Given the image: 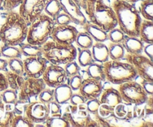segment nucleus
Wrapping results in <instances>:
<instances>
[{
  "label": "nucleus",
  "mask_w": 153,
  "mask_h": 127,
  "mask_svg": "<svg viewBox=\"0 0 153 127\" xmlns=\"http://www.w3.org/2000/svg\"><path fill=\"white\" fill-rule=\"evenodd\" d=\"M111 6L116 14L118 27L126 35L138 37L143 19L137 7L125 0H114Z\"/></svg>",
  "instance_id": "obj_1"
},
{
  "label": "nucleus",
  "mask_w": 153,
  "mask_h": 127,
  "mask_svg": "<svg viewBox=\"0 0 153 127\" xmlns=\"http://www.w3.org/2000/svg\"><path fill=\"white\" fill-rule=\"evenodd\" d=\"M85 11L89 22L107 32L117 26L116 14L110 0H87Z\"/></svg>",
  "instance_id": "obj_2"
},
{
  "label": "nucleus",
  "mask_w": 153,
  "mask_h": 127,
  "mask_svg": "<svg viewBox=\"0 0 153 127\" xmlns=\"http://www.w3.org/2000/svg\"><path fill=\"white\" fill-rule=\"evenodd\" d=\"M28 28V24L18 12H8L5 21L0 26V41L10 46H17L25 40Z\"/></svg>",
  "instance_id": "obj_3"
},
{
  "label": "nucleus",
  "mask_w": 153,
  "mask_h": 127,
  "mask_svg": "<svg viewBox=\"0 0 153 127\" xmlns=\"http://www.w3.org/2000/svg\"><path fill=\"white\" fill-rule=\"evenodd\" d=\"M42 56L44 57L49 64L64 65L76 59L77 48L73 44H60L50 40L42 45Z\"/></svg>",
  "instance_id": "obj_4"
},
{
  "label": "nucleus",
  "mask_w": 153,
  "mask_h": 127,
  "mask_svg": "<svg viewBox=\"0 0 153 127\" xmlns=\"http://www.w3.org/2000/svg\"><path fill=\"white\" fill-rule=\"evenodd\" d=\"M106 82L119 85L124 82L136 80L138 78L134 67L129 63L122 61H108L103 64Z\"/></svg>",
  "instance_id": "obj_5"
},
{
  "label": "nucleus",
  "mask_w": 153,
  "mask_h": 127,
  "mask_svg": "<svg viewBox=\"0 0 153 127\" xmlns=\"http://www.w3.org/2000/svg\"><path fill=\"white\" fill-rule=\"evenodd\" d=\"M55 25L53 19L43 12L28 25L25 40L30 44L42 46L49 40Z\"/></svg>",
  "instance_id": "obj_6"
},
{
  "label": "nucleus",
  "mask_w": 153,
  "mask_h": 127,
  "mask_svg": "<svg viewBox=\"0 0 153 127\" xmlns=\"http://www.w3.org/2000/svg\"><path fill=\"white\" fill-rule=\"evenodd\" d=\"M63 117L67 119L70 127H93L98 126L97 123L88 113L86 105H69L63 113Z\"/></svg>",
  "instance_id": "obj_7"
},
{
  "label": "nucleus",
  "mask_w": 153,
  "mask_h": 127,
  "mask_svg": "<svg viewBox=\"0 0 153 127\" xmlns=\"http://www.w3.org/2000/svg\"><path fill=\"white\" fill-rule=\"evenodd\" d=\"M118 91L120 93L123 102L140 106L145 104L147 100L148 95L143 89L141 85L135 80L119 85Z\"/></svg>",
  "instance_id": "obj_8"
},
{
  "label": "nucleus",
  "mask_w": 153,
  "mask_h": 127,
  "mask_svg": "<svg viewBox=\"0 0 153 127\" xmlns=\"http://www.w3.org/2000/svg\"><path fill=\"white\" fill-rule=\"evenodd\" d=\"M46 87L42 78L25 77L22 87L18 91V102L30 103L37 100L39 94Z\"/></svg>",
  "instance_id": "obj_9"
},
{
  "label": "nucleus",
  "mask_w": 153,
  "mask_h": 127,
  "mask_svg": "<svg viewBox=\"0 0 153 127\" xmlns=\"http://www.w3.org/2000/svg\"><path fill=\"white\" fill-rule=\"evenodd\" d=\"M123 61L131 64L136 70L138 77L153 82V61L141 54L127 53Z\"/></svg>",
  "instance_id": "obj_10"
},
{
  "label": "nucleus",
  "mask_w": 153,
  "mask_h": 127,
  "mask_svg": "<svg viewBox=\"0 0 153 127\" xmlns=\"http://www.w3.org/2000/svg\"><path fill=\"white\" fill-rule=\"evenodd\" d=\"M78 33L79 31L77 28L70 24L61 25H55L49 39L60 44L71 45L76 41Z\"/></svg>",
  "instance_id": "obj_11"
},
{
  "label": "nucleus",
  "mask_w": 153,
  "mask_h": 127,
  "mask_svg": "<svg viewBox=\"0 0 153 127\" xmlns=\"http://www.w3.org/2000/svg\"><path fill=\"white\" fill-rule=\"evenodd\" d=\"M47 1L48 0H24L19 5L18 13L29 25L40 13H43Z\"/></svg>",
  "instance_id": "obj_12"
},
{
  "label": "nucleus",
  "mask_w": 153,
  "mask_h": 127,
  "mask_svg": "<svg viewBox=\"0 0 153 127\" xmlns=\"http://www.w3.org/2000/svg\"><path fill=\"white\" fill-rule=\"evenodd\" d=\"M41 78L46 86L52 88L65 83L67 79L64 67L53 64H48Z\"/></svg>",
  "instance_id": "obj_13"
},
{
  "label": "nucleus",
  "mask_w": 153,
  "mask_h": 127,
  "mask_svg": "<svg viewBox=\"0 0 153 127\" xmlns=\"http://www.w3.org/2000/svg\"><path fill=\"white\" fill-rule=\"evenodd\" d=\"M23 61L24 70L25 76L29 78H41L46 70V67L49 64V61L43 56L25 57Z\"/></svg>",
  "instance_id": "obj_14"
},
{
  "label": "nucleus",
  "mask_w": 153,
  "mask_h": 127,
  "mask_svg": "<svg viewBox=\"0 0 153 127\" xmlns=\"http://www.w3.org/2000/svg\"><path fill=\"white\" fill-rule=\"evenodd\" d=\"M23 114L33 123H43L49 117V111L47 105L36 100L27 103Z\"/></svg>",
  "instance_id": "obj_15"
},
{
  "label": "nucleus",
  "mask_w": 153,
  "mask_h": 127,
  "mask_svg": "<svg viewBox=\"0 0 153 127\" xmlns=\"http://www.w3.org/2000/svg\"><path fill=\"white\" fill-rule=\"evenodd\" d=\"M62 11L67 13L71 18L73 23L76 25H85L88 22V19L84 14L82 8L73 0H59Z\"/></svg>",
  "instance_id": "obj_16"
},
{
  "label": "nucleus",
  "mask_w": 153,
  "mask_h": 127,
  "mask_svg": "<svg viewBox=\"0 0 153 127\" xmlns=\"http://www.w3.org/2000/svg\"><path fill=\"white\" fill-rule=\"evenodd\" d=\"M102 90V82L88 77L83 79L78 91L87 100H88L94 98H100Z\"/></svg>",
  "instance_id": "obj_17"
},
{
  "label": "nucleus",
  "mask_w": 153,
  "mask_h": 127,
  "mask_svg": "<svg viewBox=\"0 0 153 127\" xmlns=\"http://www.w3.org/2000/svg\"><path fill=\"white\" fill-rule=\"evenodd\" d=\"M100 100L102 104H105L113 108L120 103L123 102L120 91L112 87H108L102 90Z\"/></svg>",
  "instance_id": "obj_18"
},
{
  "label": "nucleus",
  "mask_w": 153,
  "mask_h": 127,
  "mask_svg": "<svg viewBox=\"0 0 153 127\" xmlns=\"http://www.w3.org/2000/svg\"><path fill=\"white\" fill-rule=\"evenodd\" d=\"M135 106L126 102L118 104L114 108V114L117 119L129 121L135 117Z\"/></svg>",
  "instance_id": "obj_19"
},
{
  "label": "nucleus",
  "mask_w": 153,
  "mask_h": 127,
  "mask_svg": "<svg viewBox=\"0 0 153 127\" xmlns=\"http://www.w3.org/2000/svg\"><path fill=\"white\" fill-rule=\"evenodd\" d=\"M121 43L127 53L141 54L143 52L144 43L140 40L139 37L125 34Z\"/></svg>",
  "instance_id": "obj_20"
},
{
  "label": "nucleus",
  "mask_w": 153,
  "mask_h": 127,
  "mask_svg": "<svg viewBox=\"0 0 153 127\" xmlns=\"http://www.w3.org/2000/svg\"><path fill=\"white\" fill-rule=\"evenodd\" d=\"M82 27L84 29V31L88 33L92 37L94 41L104 43V42L108 40L107 31H104L101 28H100L98 25L93 24L92 22H89L88 20Z\"/></svg>",
  "instance_id": "obj_21"
},
{
  "label": "nucleus",
  "mask_w": 153,
  "mask_h": 127,
  "mask_svg": "<svg viewBox=\"0 0 153 127\" xmlns=\"http://www.w3.org/2000/svg\"><path fill=\"white\" fill-rule=\"evenodd\" d=\"M73 91L67 83L61 84L54 88V100L60 105H65L69 102Z\"/></svg>",
  "instance_id": "obj_22"
},
{
  "label": "nucleus",
  "mask_w": 153,
  "mask_h": 127,
  "mask_svg": "<svg viewBox=\"0 0 153 127\" xmlns=\"http://www.w3.org/2000/svg\"><path fill=\"white\" fill-rule=\"evenodd\" d=\"M95 62L104 64L109 60L108 48L104 43L96 42L91 49Z\"/></svg>",
  "instance_id": "obj_23"
},
{
  "label": "nucleus",
  "mask_w": 153,
  "mask_h": 127,
  "mask_svg": "<svg viewBox=\"0 0 153 127\" xmlns=\"http://www.w3.org/2000/svg\"><path fill=\"white\" fill-rule=\"evenodd\" d=\"M138 37L143 43H153V21L142 20Z\"/></svg>",
  "instance_id": "obj_24"
},
{
  "label": "nucleus",
  "mask_w": 153,
  "mask_h": 127,
  "mask_svg": "<svg viewBox=\"0 0 153 127\" xmlns=\"http://www.w3.org/2000/svg\"><path fill=\"white\" fill-rule=\"evenodd\" d=\"M85 71L89 78L101 81V82H106L103 64L98 62L93 63L91 65L87 67V70Z\"/></svg>",
  "instance_id": "obj_25"
},
{
  "label": "nucleus",
  "mask_w": 153,
  "mask_h": 127,
  "mask_svg": "<svg viewBox=\"0 0 153 127\" xmlns=\"http://www.w3.org/2000/svg\"><path fill=\"white\" fill-rule=\"evenodd\" d=\"M22 56L34 57L42 55V46L30 44L28 43H20L17 45Z\"/></svg>",
  "instance_id": "obj_26"
},
{
  "label": "nucleus",
  "mask_w": 153,
  "mask_h": 127,
  "mask_svg": "<svg viewBox=\"0 0 153 127\" xmlns=\"http://www.w3.org/2000/svg\"><path fill=\"white\" fill-rule=\"evenodd\" d=\"M76 58H78V64L81 67H87L95 62L91 49H81L78 47Z\"/></svg>",
  "instance_id": "obj_27"
},
{
  "label": "nucleus",
  "mask_w": 153,
  "mask_h": 127,
  "mask_svg": "<svg viewBox=\"0 0 153 127\" xmlns=\"http://www.w3.org/2000/svg\"><path fill=\"white\" fill-rule=\"evenodd\" d=\"M4 73L5 75L6 78H7L8 88L15 90L18 92L21 87H22L26 76H19V75L10 71L9 70L7 71L4 72Z\"/></svg>",
  "instance_id": "obj_28"
},
{
  "label": "nucleus",
  "mask_w": 153,
  "mask_h": 127,
  "mask_svg": "<svg viewBox=\"0 0 153 127\" xmlns=\"http://www.w3.org/2000/svg\"><path fill=\"white\" fill-rule=\"evenodd\" d=\"M108 48L109 58L112 61H122L126 55V50L122 43H111Z\"/></svg>",
  "instance_id": "obj_29"
},
{
  "label": "nucleus",
  "mask_w": 153,
  "mask_h": 127,
  "mask_svg": "<svg viewBox=\"0 0 153 127\" xmlns=\"http://www.w3.org/2000/svg\"><path fill=\"white\" fill-rule=\"evenodd\" d=\"M62 11L59 0H48L43 8V12L52 19H55Z\"/></svg>",
  "instance_id": "obj_30"
},
{
  "label": "nucleus",
  "mask_w": 153,
  "mask_h": 127,
  "mask_svg": "<svg viewBox=\"0 0 153 127\" xmlns=\"http://www.w3.org/2000/svg\"><path fill=\"white\" fill-rule=\"evenodd\" d=\"M1 57H4L6 59L19 58H22V54L17 46H10V45L2 43L0 46Z\"/></svg>",
  "instance_id": "obj_31"
},
{
  "label": "nucleus",
  "mask_w": 153,
  "mask_h": 127,
  "mask_svg": "<svg viewBox=\"0 0 153 127\" xmlns=\"http://www.w3.org/2000/svg\"><path fill=\"white\" fill-rule=\"evenodd\" d=\"M75 43L77 47L81 49H91L94 45V40L85 31H79Z\"/></svg>",
  "instance_id": "obj_32"
},
{
  "label": "nucleus",
  "mask_w": 153,
  "mask_h": 127,
  "mask_svg": "<svg viewBox=\"0 0 153 127\" xmlns=\"http://www.w3.org/2000/svg\"><path fill=\"white\" fill-rule=\"evenodd\" d=\"M138 11L144 19L153 21V1L143 0L139 6Z\"/></svg>",
  "instance_id": "obj_33"
},
{
  "label": "nucleus",
  "mask_w": 153,
  "mask_h": 127,
  "mask_svg": "<svg viewBox=\"0 0 153 127\" xmlns=\"http://www.w3.org/2000/svg\"><path fill=\"white\" fill-rule=\"evenodd\" d=\"M7 68L10 71L13 72L19 76H25L23 61L22 60V58H14L7 59Z\"/></svg>",
  "instance_id": "obj_34"
},
{
  "label": "nucleus",
  "mask_w": 153,
  "mask_h": 127,
  "mask_svg": "<svg viewBox=\"0 0 153 127\" xmlns=\"http://www.w3.org/2000/svg\"><path fill=\"white\" fill-rule=\"evenodd\" d=\"M13 115V112L6 109L4 103L0 102V127H10Z\"/></svg>",
  "instance_id": "obj_35"
},
{
  "label": "nucleus",
  "mask_w": 153,
  "mask_h": 127,
  "mask_svg": "<svg viewBox=\"0 0 153 127\" xmlns=\"http://www.w3.org/2000/svg\"><path fill=\"white\" fill-rule=\"evenodd\" d=\"M43 123L45 125V127H70L68 121L63 116H49Z\"/></svg>",
  "instance_id": "obj_36"
},
{
  "label": "nucleus",
  "mask_w": 153,
  "mask_h": 127,
  "mask_svg": "<svg viewBox=\"0 0 153 127\" xmlns=\"http://www.w3.org/2000/svg\"><path fill=\"white\" fill-rule=\"evenodd\" d=\"M98 114L102 117L104 118L105 120H107L111 126V123H113V120H117L114 114V108H113L111 107H109V106L106 105L105 104H101L100 108H99Z\"/></svg>",
  "instance_id": "obj_37"
},
{
  "label": "nucleus",
  "mask_w": 153,
  "mask_h": 127,
  "mask_svg": "<svg viewBox=\"0 0 153 127\" xmlns=\"http://www.w3.org/2000/svg\"><path fill=\"white\" fill-rule=\"evenodd\" d=\"M34 127V123L24 114H14L10 123V127Z\"/></svg>",
  "instance_id": "obj_38"
},
{
  "label": "nucleus",
  "mask_w": 153,
  "mask_h": 127,
  "mask_svg": "<svg viewBox=\"0 0 153 127\" xmlns=\"http://www.w3.org/2000/svg\"><path fill=\"white\" fill-rule=\"evenodd\" d=\"M1 101L4 104H15L18 101V92L11 88H7L1 92Z\"/></svg>",
  "instance_id": "obj_39"
},
{
  "label": "nucleus",
  "mask_w": 153,
  "mask_h": 127,
  "mask_svg": "<svg viewBox=\"0 0 153 127\" xmlns=\"http://www.w3.org/2000/svg\"><path fill=\"white\" fill-rule=\"evenodd\" d=\"M37 100L43 104H49L50 102L54 100V88L46 86L41 92L39 94Z\"/></svg>",
  "instance_id": "obj_40"
},
{
  "label": "nucleus",
  "mask_w": 153,
  "mask_h": 127,
  "mask_svg": "<svg viewBox=\"0 0 153 127\" xmlns=\"http://www.w3.org/2000/svg\"><path fill=\"white\" fill-rule=\"evenodd\" d=\"M125 34L123 33V31L120 29V28L117 26L114 28L113 29L110 30V31L108 32V40H110L111 43H122L123 40V37Z\"/></svg>",
  "instance_id": "obj_41"
},
{
  "label": "nucleus",
  "mask_w": 153,
  "mask_h": 127,
  "mask_svg": "<svg viewBox=\"0 0 153 127\" xmlns=\"http://www.w3.org/2000/svg\"><path fill=\"white\" fill-rule=\"evenodd\" d=\"M64 68L67 78L71 77V76H75V75L79 74L81 71L80 65L76 62V60L70 61V62L64 64Z\"/></svg>",
  "instance_id": "obj_42"
},
{
  "label": "nucleus",
  "mask_w": 153,
  "mask_h": 127,
  "mask_svg": "<svg viewBox=\"0 0 153 127\" xmlns=\"http://www.w3.org/2000/svg\"><path fill=\"white\" fill-rule=\"evenodd\" d=\"M101 104L102 103L99 98H94L91 99V100H87L86 102H85L87 110H88V113H89L91 116L98 114L99 108H100Z\"/></svg>",
  "instance_id": "obj_43"
},
{
  "label": "nucleus",
  "mask_w": 153,
  "mask_h": 127,
  "mask_svg": "<svg viewBox=\"0 0 153 127\" xmlns=\"http://www.w3.org/2000/svg\"><path fill=\"white\" fill-rule=\"evenodd\" d=\"M67 82L66 83L71 88L73 91H78L80 88L82 82L83 81V78L81 76L80 73L75 76H71V77H68L67 79Z\"/></svg>",
  "instance_id": "obj_44"
},
{
  "label": "nucleus",
  "mask_w": 153,
  "mask_h": 127,
  "mask_svg": "<svg viewBox=\"0 0 153 127\" xmlns=\"http://www.w3.org/2000/svg\"><path fill=\"white\" fill-rule=\"evenodd\" d=\"M24 0H3L1 10L4 12H10L14 10L16 7H19Z\"/></svg>",
  "instance_id": "obj_45"
},
{
  "label": "nucleus",
  "mask_w": 153,
  "mask_h": 127,
  "mask_svg": "<svg viewBox=\"0 0 153 127\" xmlns=\"http://www.w3.org/2000/svg\"><path fill=\"white\" fill-rule=\"evenodd\" d=\"M48 108L49 111V116L50 117H61L63 114L62 106L55 102V100L50 102L47 104Z\"/></svg>",
  "instance_id": "obj_46"
},
{
  "label": "nucleus",
  "mask_w": 153,
  "mask_h": 127,
  "mask_svg": "<svg viewBox=\"0 0 153 127\" xmlns=\"http://www.w3.org/2000/svg\"><path fill=\"white\" fill-rule=\"evenodd\" d=\"M53 20L55 25H69V24L73 23L70 16L63 11H61L55 19H53Z\"/></svg>",
  "instance_id": "obj_47"
},
{
  "label": "nucleus",
  "mask_w": 153,
  "mask_h": 127,
  "mask_svg": "<svg viewBox=\"0 0 153 127\" xmlns=\"http://www.w3.org/2000/svg\"><path fill=\"white\" fill-rule=\"evenodd\" d=\"M87 100L80 94L79 92L78 93H73L71 97H70V105H76L79 104H85Z\"/></svg>",
  "instance_id": "obj_48"
},
{
  "label": "nucleus",
  "mask_w": 153,
  "mask_h": 127,
  "mask_svg": "<svg viewBox=\"0 0 153 127\" xmlns=\"http://www.w3.org/2000/svg\"><path fill=\"white\" fill-rule=\"evenodd\" d=\"M141 85L142 88L144 90V91L146 92V94L148 96L152 95L153 94V82H150V81L145 80V79H142L141 83H140Z\"/></svg>",
  "instance_id": "obj_49"
},
{
  "label": "nucleus",
  "mask_w": 153,
  "mask_h": 127,
  "mask_svg": "<svg viewBox=\"0 0 153 127\" xmlns=\"http://www.w3.org/2000/svg\"><path fill=\"white\" fill-rule=\"evenodd\" d=\"M92 117H92L93 119H94V120L97 123V125H98V126H104V127L105 126H107V127L111 126L110 125V123H109L107 120H105L104 118L100 116L99 114H95V115H92Z\"/></svg>",
  "instance_id": "obj_50"
},
{
  "label": "nucleus",
  "mask_w": 153,
  "mask_h": 127,
  "mask_svg": "<svg viewBox=\"0 0 153 127\" xmlns=\"http://www.w3.org/2000/svg\"><path fill=\"white\" fill-rule=\"evenodd\" d=\"M8 88V83H7V78L4 73L0 71V92L4 91Z\"/></svg>",
  "instance_id": "obj_51"
},
{
  "label": "nucleus",
  "mask_w": 153,
  "mask_h": 127,
  "mask_svg": "<svg viewBox=\"0 0 153 127\" xmlns=\"http://www.w3.org/2000/svg\"><path fill=\"white\" fill-rule=\"evenodd\" d=\"M143 52L146 54V57L153 61V43H147L146 46H143Z\"/></svg>",
  "instance_id": "obj_52"
},
{
  "label": "nucleus",
  "mask_w": 153,
  "mask_h": 127,
  "mask_svg": "<svg viewBox=\"0 0 153 127\" xmlns=\"http://www.w3.org/2000/svg\"><path fill=\"white\" fill-rule=\"evenodd\" d=\"M8 70L7 68V59L0 58V71L6 72Z\"/></svg>",
  "instance_id": "obj_53"
},
{
  "label": "nucleus",
  "mask_w": 153,
  "mask_h": 127,
  "mask_svg": "<svg viewBox=\"0 0 153 127\" xmlns=\"http://www.w3.org/2000/svg\"><path fill=\"white\" fill-rule=\"evenodd\" d=\"M73 1L76 3L79 7L84 10H86V6H87V0H73Z\"/></svg>",
  "instance_id": "obj_54"
},
{
  "label": "nucleus",
  "mask_w": 153,
  "mask_h": 127,
  "mask_svg": "<svg viewBox=\"0 0 153 127\" xmlns=\"http://www.w3.org/2000/svg\"><path fill=\"white\" fill-rule=\"evenodd\" d=\"M125 1H128V2H131V3H133V4H134V3H136L137 1H140V0H125Z\"/></svg>",
  "instance_id": "obj_55"
},
{
  "label": "nucleus",
  "mask_w": 153,
  "mask_h": 127,
  "mask_svg": "<svg viewBox=\"0 0 153 127\" xmlns=\"http://www.w3.org/2000/svg\"><path fill=\"white\" fill-rule=\"evenodd\" d=\"M2 1H3V0H0V10H1V4H2Z\"/></svg>",
  "instance_id": "obj_56"
},
{
  "label": "nucleus",
  "mask_w": 153,
  "mask_h": 127,
  "mask_svg": "<svg viewBox=\"0 0 153 127\" xmlns=\"http://www.w3.org/2000/svg\"><path fill=\"white\" fill-rule=\"evenodd\" d=\"M1 101V92H0V102Z\"/></svg>",
  "instance_id": "obj_57"
},
{
  "label": "nucleus",
  "mask_w": 153,
  "mask_h": 127,
  "mask_svg": "<svg viewBox=\"0 0 153 127\" xmlns=\"http://www.w3.org/2000/svg\"><path fill=\"white\" fill-rule=\"evenodd\" d=\"M1 57V49H0V58Z\"/></svg>",
  "instance_id": "obj_58"
}]
</instances>
